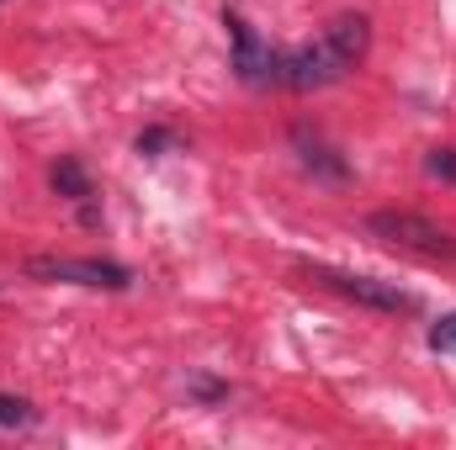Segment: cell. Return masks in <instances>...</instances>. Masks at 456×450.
I'll list each match as a JSON object with an SVG mask.
<instances>
[{"instance_id":"obj_1","label":"cell","mask_w":456,"mask_h":450,"mask_svg":"<svg viewBox=\"0 0 456 450\" xmlns=\"http://www.w3.org/2000/svg\"><path fill=\"white\" fill-rule=\"evenodd\" d=\"M366 48H371V21H366L361 11H345V16H335L314 43L281 53V85H292V91L340 85L345 75L366 59Z\"/></svg>"},{"instance_id":"obj_2","label":"cell","mask_w":456,"mask_h":450,"mask_svg":"<svg viewBox=\"0 0 456 450\" xmlns=\"http://www.w3.org/2000/svg\"><path fill=\"white\" fill-rule=\"evenodd\" d=\"M366 233H377L382 244L393 249H409V254H425V260H456V233L419 213H371Z\"/></svg>"},{"instance_id":"obj_3","label":"cell","mask_w":456,"mask_h":450,"mask_svg":"<svg viewBox=\"0 0 456 450\" xmlns=\"http://www.w3.org/2000/svg\"><path fill=\"white\" fill-rule=\"evenodd\" d=\"M32 281H69V286H91V292H127L133 270L117 260H75V254H32L27 260Z\"/></svg>"},{"instance_id":"obj_4","label":"cell","mask_w":456,"mask_h":450,"mask_svg":"<svg viewBox=\"0 0 456 450\" xmlns=\"http://www.w3.org/2000/svg\"><path fill=\"white\" fill-rule=\"evenodd\" d=\"M308 276H314L319 286H330V292L350 297V302L371 308V313H414V308H419V297H414V292H403L398 281L355 276V270H335V265H308Z\"/></svg>"},{"instance_id":"obj_5","label":"cell","mask_w":456,"mask_h":450,"mask_svg":"<svg viewBox=\"0 0 456 450\" xmlns=\"http://www.w3.org/2000/svg\"><path fill=\"white\" fill-rule=\"evenodd\" d=\"M228 37H233V69H239L244 85H271V80H281V53H276L271 43H260V32H255L244 16H233V11H228Z\"/></svg>"},{"instance_id":"obj_6","label":"cell","mask_w":456,"mask_h":450,"mask_svg":"<svg viewBox=\"0 0 456 450\" xmlns=\"http://www.w3.org/2000/svg\"><path fill=\"white\" fill-rule=\"evenodd\" d=\"M292 143H297V159H303V170L308 175H319V181H345V159L319 138V133H308V127H297L292 133Z\"/></svg>"},{"instance_id":"obj_7","label":"cell","mask_w":456,"mask_h":450,"mask_svg":"<svg viewBox=\"0 0 456 450\" xmlns=\"http://www.w3.org/2000/svg\"><path fill=\"white\" fill-rule=\"evenodd\" d=\"M48 181H53V191L69 197V202H91V197H96V191H91V175H86L80 159H59V165L48 170Z\"/></svg>"},{"instance_id":"obj_8","label":"cell","mask_w":456,"mask_h":450,"mask_svg":"<svg viewBox=\"0 0 456 450\" xmlns=\"http://www.w3.org/2000/svg\"><path fill=\"white\" fill-rule=\"evenodd\" d=\"M37 414H32V403L27 398H11V392H0V430H21V424H32Z\"/></svg>"},{"instance_id":"obj_9","label":"cell","mask_w":456,"mask_h":450,"mask_svg":"<svg viewBox=\"0 0 456 450\" xmlns=\"http://www.w3.org/2000/svg\"><path fill=\"white\" fill-rule=\"evenodd\" d=\"M430 350H436V355H456V313H446V318H436V324H430Z\"/></svg>"},{"instance_id":"obj_10","label":"cell","mask_w":456,"mask_h":450,"mask_svg":"<svg viewBox=\"0 0 456 450\" xmlns=\"http://www.w3.org/2000/svg\"><path fill=\"white\" fill-rule=\"evenodd\" d=\"M165 149H175V133H165V127H149V133H138V154L159 159Z\"/></svg>"},{"instance_id":"obj_11","label":"cell","mask_w":456,"mask_h":450,"mask_svg":"<svg viewBox=\"0 0 456 450\" xmlns=\"http://www.w3.org/2000/svg\"><path fill=\"white\" fill-rule=\"evenodd\" d=\"M425 170H430L436 181H452L456 186V149H436V154L425 159Z\"/></svg>"}]
</instances>
